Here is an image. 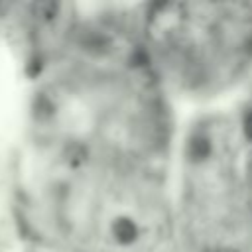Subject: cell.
<instances>
[{"instance_id":"obj_1","label":"cell","mask_w":252,"mask_h":252,"mask_svg":"<svg viewBox=\"0 0 252 252\" xmlns=\"http://www.w3.org/2000/svg\"><path fill=\"white\" fill-rule=\"evenodd\" d=\"M110 232H112V238L122 246H130L140 238V228L130 217L114 219L112 226H110Z\"/></svg>"},{"instance_id":"obj_2","label":"cell","mask_w":252,"mask_h":252,"mask_svg":"<svg viewBox=\"0 0 252 252\" xmlns=\"http://www.w3.org/2000/svg\"><path fill=\"white\" fill-rule=\"evenodd\" d=\"M185 154H187V159L191 163H201L205 161L211 154H213V144L207 136H193L189 142H187V148H185Z\"/></svg>"},{"instance_id":"obj_3","label":"cell","mask_w":252,"mask_h":252,"mask_svg":"<svg viewBox=\"0 0 252 252\" xmlns=\"http://www.w3.org/2000/svg\"><path fill=\"white\" fill-rule=\"evenodd\" d=\"M242 126H244V134H246V138L252 140V110L244 116V124H242Z\"/></svg>"},{"instance_id":"obj_4","label":"cell","mask_w":252,"mask_h":252,"mask_svg":"<svg viewBox=\"0 0 252 252\" xmlns=\"http://www.w3.org/2000/svg\"><path fill=\"white\" fill-rule=\"evenodd\" d=\"M205 252H238L236 248H217V250H205Z\"/></svg>"}]
</instances>
